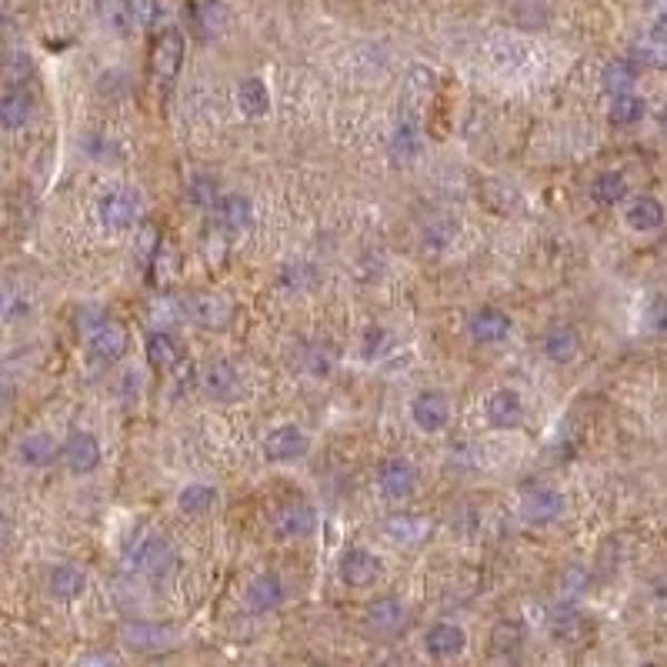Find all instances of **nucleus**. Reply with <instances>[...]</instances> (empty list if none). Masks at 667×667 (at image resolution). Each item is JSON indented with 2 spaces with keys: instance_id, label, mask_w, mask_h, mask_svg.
I'll use <instances>...</instances> for the list:
<instances>
[{
  "instance_id": "obj_3",
  "label": "nucleus",
  "mask_w": 667,
  "mask_h": 667,
  "mask_svg": "<svg viewBox=\"0 0 667 667\" xmlns=\"http://www.w3.org/2000/svg\"><path fill=\"white\" fill-rule=\"evenodd\" d=\"M127 347H131V334H127V327L117 321H101L87 331V354H91V361L104 364V367L121 361L127 354Z\"/></svg>"
},
{
  "instance_id": "obj_16",
  "label": "nucleus",
  "mask_w": 667,
  "mask_h": 667,
  "mask_svg": "<svg viewBox=\"0 0 667 667\" xmlns=\"http://www.w3.org/2000/svg\"><path fill=\"white\" fill-rule=\"evenodd\" d=\"M467 331L477 344H501L507 334H511V317L497 307H481V311L471 314L467 321Z\"/></svg>"
},
{
  "instance_id": "obj_47",
  "label": "nucleus",
  "mask_w": 667,
  "mask_h": 667,
  "mask_svg": "<svg viewBox=\"0 0 667 667\" xmlns=\"http://www.w3.org/2000/svg\"><path fill=\"white\" fill-rule=\"evenodd\" d=\"M657 121H661V127H664V131H667V107H664L661 114H657Z\"/></svg>"
},
{
  "instance_id": "obj_17",
  "label": "nucleus",
  "mask_w": 667,
  "mask_h": 667,
  "mask_svg": "<svg viewBox=\"0 0 667 667\" xmlns=\"http://www.w3.org/2000/svg\"><path fill=\"white\" fill-rule=\"evenodd\" d=\"M284 601H287V587L277 574L254 577L251 587H247V604H251V611H257V614H271Z\"/></svg>"
},
{
  "instance_id": "obj_44",
  "label": "nucleus",
  "mask_w": 667,
  "mask_h": 667,
  "mask_svg": "<svg viewBox=\"0 0 667 667\" xmlns=\"http://www.w3.org/2000/svg\"><path fill=\"white\" fill-rule=\"evenodd\" d=\"M281 281H284L287 287H307V284L317 281V274H314L311 264H287Z\"/></svg>"
},
{
  "instance_id": "obj_24",
  "label": "nucleus",
  "mask_w": 667,
  "mask_h": 667,
  "mask_svg": "<svg viewBox=\"0 0 667 667\" xmlns=\"http://www.w3.org/2000/svg\"><path fill=\"white\" fill-rule=\"evenodd\" d=\"M274 527L281 537H307L314 534L317 517L307 504H284L281 511L274 514Z\"/></svg>"
},
{
  "instance_id": "obj_21",
  "label": "nucleus",
  "mask_w": 667,
  "mask_h": 667,
  "mask_svg": "<svg viewBox=\"0 0 667 667\" xmlns=\"http://www.w3.org/2000/svg\"><path fill=\"white\" fill-rule=\"evenodd\" d=\"M31 117H34V94L27 87H7L4 97H0V124L7 131H17V127H27Z\"/></svg>"
},
{
  "instance_id": "obj_9",
  "label": "nucleus",
  "mask_w": 667,
  "mask_h": 667,
  "mask_svg": "<svg viewBox=\"0 0 667 667\" xmlns=\"http://www.w3.org/2000/svg\"><path fill=\"white\" fill-rule=\"evenodd\" d=\"M411 417L421 431L437 434V431H444L447 421H451V401H447L444 391H421L411 404Z\"/></svg>"
},
{
  "instance_id": "obj_39",
  "label": "nucleus",
  "mask_w": 667,
  "mask_h": 667,
  "mask_svg": "<svg viewBox=\"0 0 667 667\" xmlns=\"http://www.w3.org/2000/svg\"><path fill=\"white\" fill-rule=\"evenodd\" d=\"M337 367V354L331 344H311L304 351V371L311 377H331Z\"/></svg>"
},
{
  "instance_id": "obj_13",
  "label": "nucleus",
  "mask_w": 667,
  "mask_h": 667,
  "mask_svg": "<svg viewBox=\"0 0 667 667\" xmlns=\"http://www.w3.org/2000/svg\"><path fill=\"white\" fill-rule=\"evenodd\" d=\"M377 577H381V561L364 551V547H351L344 557H341V581L347 587H367L374 584Z\"/></svg>"
},
{
  "instance_id": "obj_32",
  "label": "nucleus",
  "mask_w": 667,
  "mask_h": 667,
  "mask_svg": "<svg viewBox=\"0 0 667 667\" xmlns=\"http://www.w3.org/2000/svg\"><path fill=\"white\" fill-rule=\"evenodd\" d=\"M47 584H51L54 597H61V601H74V597L84 594L87 577H84V571H77L74 564H57L51 571V577H47Z\"/></svg>"
},
{
  "instance_id": "obj_8",
  "label": "nucleus",
  "mask_w": 667,
  "mask_h": 667,
  "mask_svg": "<svg viewBox=\"0 0 667 667\" xmlns=\"http://www.w3.org/2000/svg\"><path fill=\"white\" fill-rule=\"evenodd\" d=\"M121 641H124V647H131V651H137V654H157V651H167V647H174L177 634L167 624L134 621V624H124Z\"/></svg>"
},
{
  "instance_id": "obj_6",
  "label": "nucleus",
  "mask_w": 667,
  "mask_h": 667,
  "mask_svg": "<svg viewBox=\"0 0 667 667\" xmlns=\"http://www.w3.org/2000/svg\"><path fill=\"white\" fill-rule=\"evenodd\" d=\"M377 487H381L387 501L401 504L417 491V467L411 461H404V457H391V461H384L381 471H377Z\"/></svg>"
},
{
  "instance_id": "obj_23",
  "label": "nucleus",
  "mask_w": 667,
  "mask_h": 667,
  "mask_svg": "<svg viewBox=\"0 0 667 667\" xmlns=\"http://www.w3.org/2000/svg\"><path fill=\"white\" fill-rule=\"evenodd\" d=\"M464 644H467V637L457 624H434L424 637V651L437 657V661H447V657L461 654Z\"/></svg>"
},
{
  "instance_id": "obj_41",
  "label": "nucleus",
  "mask_w": 667,
  "mask_h": 667,
  "mask_svg": "<svg viewBox=\"0 0 667 667\" xmlns=\"http://www.w3.org/2000/svg\"><path fill=\"white\" fill-rule=\"evenodd\" d=\"M191 201L197 207H217V204H221V194H217L214 177H207V174L194 177V181H191Z\"/></svg>"
},
{
  "instance_id": "obj_25",
  "label": "nucleus",
  "mask_w": 667,
  "mask_h": 667,
  "mask_svg": "<svg viewBox=\"0 0 667 667\" xmlns=\"http://www.w3.org/2000/svg\"><path fill=\"white\" fill-rule=\"evenodd\" d=\"M384 534L394 544H421L424 537H431V521L417 514H391L384 521Z\"/></svg>"
},
{
  "instance_id": "obj_4",
  "label": "nucleus",
  "mask_w": 667,
  "mask_h": 667,
  "mask_svg": "<svg viewBox=\"0 0 667 667\" xmlns=\"http://www.w3.org/2000/svg\"><path fill=\"white\" fill-rule=\"evenodd\" d=\"M181 321L214 331L231 321V304L221 294H187L181 297Z\"/></svg>"
},
{
  "instance_id": "obj_26",
  "label": "nucleus",
  "mask_w": 667,
  "mask_h": 667,
  "mask_svg": "<svg viewBox=\"0 0 667 667\" xmlns=\"http://www.w3.org/2000/svg\"><path fill=\"white\" fill-rule=\"evenodd\" d=\"M101 17L114 34H134L141 21H137V0H101Z\"/></svg>"
},
{
  "instance_id": "obj_33",
  "label": "nucleus",
  "mask_w": 667,
  "mask_h": 667,
  "mask_svg": "<svg viewBox=\"0 0 667 667\" xmlns=\"http://www.w3.org/2000/svg\"><path fill=\"white\" fill-rule=\"evenodd\" d=\"M644 114H647L644 97L627 91V94H614L611 111H607V121H611L614 127H634Z\"/></svg>"
},
{
  "instance_id": "obj_46",
  "label": "nucleus",
  "mask_w": 667,
  "mask_h": 667,
  "mask_svg": "<svg viewBox=\"0 0 667 667\" xmlns=\"http://www.w3.org/2000/svg\"><path fill=\"white\" fill-rule=\"evenodd\" d=\"M644 11L654 27H664L667 31V0H644Z\"/></svg>"
},
{
  "instance_id": "obj_31",
  "label": "nucleus",
  "mask_w": 667,
  "mask_h": 667,
  "mask_svg": "<svg viewBox=\"0 0 667 667\" xmlns=\"http://www.w3.org/2000/svg\"><path fill=\"white\" fill-rule=\"evenodd\" d=\"M421 121L417 117H401V124H397V131L391 137V154L401 157V161H411V157L421 154Z\"/></svg>"
},
{
  "instance_id": "obj_30",
  "label": "nucleus",
  "mask_w": 667,
  "mask_h": 667,
  "mask_svg": "<svg viewBox=\"0 0 667 667\" xmlns=\"http://www.w3.org/2000/svg\"><path fill=\"white\" fill-rule=\"evenodd\" d=\"M237 107H241L244 117H264L271 111V94H267V84L261 77H247L237 87Z\"/></svg>"
},
{
  "instance_id": "obj_18",
  "label": "nucleus",
  "mask_w": 667,
  "mask_h": 667,
  "mask_svg": "<svg viewBox=\"0 0 667 667\" xmlns=\"http://www.w3.org/2000/svg\"><path fill=\"white\" fill-rule=\"evenodd\" d=\"M634 61L647 67V71H667V31L664 27H651L634 41L631 47Z\"/></svg>"
},
{
  "instance_id": "obj_34",
  "label": "nucleus",
  "mask_w": 667,
  "mask_h": 667,
  "mask_svg": "<svg viewBox=\"0 0 667 667\" xmlns=\"http://www.w3.org/2000/svg\"><path fill=\"white\" fill-rule=\"evenodd\" d=\"M637 67H641L637 61H611V64H604V71H601L604 91L607 94H627L637 84Z\"/></svg>"
},
{
  "instance_id": "obj_11",
  "label": "nucleus",
  "mask_w": 667,
  "mask_h": 667,
  "mask_svg": "<svg viewBox=\"0 0 667 667\" xmlns=\"http://www.w3.org/2000/svg\"><path fill=\"white\" fill-rule=\"evenodd\" d=\"M521 514L527 524H551L564 514V494L554 491V487H534V491L524 494Z\"/></svg>"
},
{
  "instance_id": "obj_42",
  "label": "nucleus",
  "mask_w": 667,
  "mask_h": 667,
  "mask_svg": "<svg viewBox=\"0 0 667 667\" xmlns=\"http://www.w3.org/2000/svg\"><path fill=\"white\" fill-rule=\"evenodd\" d=\"M491 641H494L497 654H511V651H517V644H521V627H517L514 621H501L494 627Z\"/></svg>"
},
{
  "instance_id": "obj_37",
  "label": "nucleus",
  "mask_w": 667,
  "mask_h": 667,
  "mask_svg": "<svg viewBox=\"0 0 667 667\" xmlns=\"http://www.w3.org/2000/svg\"><path fill=\"white\" fill-rule=\"evenodd\" d=\"M217 504V491L211 484H187L181 494H177V507L184 514H207Z\"/></svg>"
},
{
  "instance_id": "obj_2",
  "label": "nucleus",
  "mask_w": 667,
  "mask_h": 667,
  "mask_svg": "<svg viewBox=\"0 0 667 667\" xmlns=\"http://www.w3.org/2000/svg\"><path fill=\"white\" fill-rule=\"evenodd\" d=\"M97 217H101L104 227L111 231H127V227L137 224L141 217V194L134 187H114L107 191L101 201H97Z\"/></svg>"
},
{
  "instance_id": "obj_7",
  "label": "nucleus",
  "mask_w": 667,
  "mask_h": 667,
  "mask_svg": "<svg viewBox=\"0 0 667 667\" xmlns=\"http://www.w3.org/2000/svg\"><path fill=\"white\" fill-rule=\"evenodd\" d=\"M307 447H311V437H307L297 424H281L264 437V457L267 461H277V464L301 461L307 454Z\"/></svg>"
},
{
  "instance_id": "obj_45",
  "label": "nucleus",
  "mask_w": 667,
  "mask_h": 667,
  "mask_svg": "<svg viewBox=\"0 0 667 667\" xmlns=\"http://www.w3.org/2000/svg\"><path fill=\"white\" fill-rule=\"evenodd\" d=\"M647 321H651L654 331H667V297H654L651 307H647Z\"/></svg>"
},
{
  "instance_id": "obj_20",
  "label": "nucleus",
  "mask_w": 667,
  "mask_h": 667,
  "mask_svg": "<svg viewBox=\"0 0 667 667\" xmlns=\"http://www.w3.org/2000/svg\"><path fill=\"white\" fill-rule=\"evenodd\" d=\"M544 357L551 364H571L577 354H581V337L571 324H554L551 331L544 334Z\"/></svg>"
},
{
  "instance_id": "obj_43",
  "label": "nucleus",
  "mask_w": 667,
  "mask_h": 667,
  "mask_svg": "<svg viewBox=\"0 0 667 667\" xmlns=\"http://www.w3.org/2000/svg\"><path fill=\"white\" fill-rule=\"evenodd\" d=\"M384 344H391V334H387L384 327H377V324H374V327H367V331H364V357H367V361L381 357V354L387 351Z\"/></svg>"
},
{
  "instance_id": "obj_10",
  "label": "nucleus",
  "mask_w": 667,
  "mask_h": 667,
  "mask_svg": "<svg viewBox=\"0 0 667 667\" xmlns=\"http://www.w3.org/2000/svg\"><path fill=\"white\" fill-rule=\"evenodd\" d=\"M61 457H64V464L71 467L74 474H91V471H97V464H101V444H97L94 434L74 431L64 441Z\"/></svg>"
},
{
  "instance_id": "obj_29",
  "label": "nucleus",
  "mask_w": 667,
  "mask_h": 667,
  "mask_svg": "<svg viewBox=\"0 0 667 667\" xmlns=\"http://www.w3.org/2000/svg\"><path fill=\"white\" fill-rule=\"evenodd\" d=\"M627 224H631L634 231H641V234L657 231V227L664 224V204L657 201V197H651V194H641L631 207H627Z\"/></svg>"
},
{
  "instance_id": "obj_27",
  "label": "nucleus",
  "mask_w": 667,
  "mask_h": 667,
  "mask_svg": "<svg viewBox=\"0 0 667 667\" xmlns=\"http://www.w3.org/2000/svg\"><path fill=\"white\" fill-rule=\"evenodd\" d=\"M431 87H434V74L427 71V67H414V71L407 74V84H404L401 107H407V111L401 117H417V114H421V107L427 104V97H431Z\"/></svg>"
},
{
  "instance_id": "obj_35",
  "label": "nucleus",
  "mask_w": 667,
  "mask_h": 667,
  "mask_svg": "<svg viewBox=\"0 0 667 667\" xmlns=\"http://www.w3.org/2000/svg\"><path fill=\"white\" fill-rule=\"evenodd\" d=\"M591 197L601 207H614V204H621L624 197H627V181H624V174H617V171H604V174H597L594 177V184H591Z\"/></svg>"
},
{
  "instance_id": "obj_15",
  "label": "nucleus",
  "mask_w": 667,
  "mask_h": 667,
  "mask_svg": "<svg viewBox=\"0 0 667 667\" xmlns=\"http://www.w3.org/2000/svg\"><path fill=\"white\" fill-rule=\"evenodd\" d=\"M487 421L491 427H501V431H511L524 421V401L521 394L511 391V387H501V391H494L487 397Z\"/></svg>"
},
{
  "instance_id": "obj_12",
  "label": "nucleus",
  "mask_w": 667,
  "mask_h": 667,
  "mask_svg": "<svg viewBox=\"0 0 667 667\" xmlns=\"http://www.w3.org/2000/svg\"><path fill=\"white\" fill-rule=\"evenodd\" d=\"M204 391L214 397V401H237L244 391V381H241V371L231 364V361H214L207 364L204 371Z\"/></svg>"
},
{
  "instance_id": "obj_5",
  "label": "nucleus",
  "mask_w": 667,
  "mask_h": 667,
  "mask_svg": "<svg viewBox=\"0 0 667 667\" xmlns=\"http://www.w3.org/2000/svg\"><path fill=\"white\" fill-rule=\"evenodd\" d=\"M181 64H184V37H181V31L167 27V31L157 37L154 57H151L157 87H171L177 81V74H181Z\"/></svg>"
},
{
  "instance_id": "obj_19",
  "label": "nucleus",
  "mask_w": 667,
  "mask_h": 667,
  "mask_svg": "<svg viewBox=\"0 0 667 667\" xmlns=\"http://www.w3.org/2000/svg\"><path fill=\"white\" fill-rule=\"evenodd\" d=\"M214 214H217V224H221L227 234H244L254 221V204L251 197L244 194H227L221 197V204L214 207Z\"/></svg>"
},
{
  "instance_id": "obj_22",
  "label": "nucleus",
  "mask_w": 667,
  "mask_h": 667,
  "mask_svg": "<svg viewBox=\"0 0 667 667\" xmlns=\"http://www.w3.org/2000/svg\"><path fill=\"white\" fill-rule=\"evenodd\" d=\"M404 621H407V611L397 597H381V601L367 607V627H371L374 634H397L404 627Z\"/></svg>"
},
{
  "instance_id": "obj_28",
  "label": "nucleus",
  "mask_w": 667,
  "mask_h": 667,
  "mask_svg": "<svg viewBox=\"0 0 667 667\" xmlns=\"http://www.w3.org/2000/svg\"><path fill=\"white\" fill-rule=\"evenodd\" d=\"M147 361H151L154 371H171V367L181 364V344L167 331L147 334Z\"/></svg>"
},
{
  "instance_id": "obj_1",
  "label": "nucleus",
  "mask_w": 667,
  "mask_h": 667,
  "mask_svg": "<svg viewBox=\"0 0 667 667\" xmlns=\"http://www.w3.org/2000/svg\"><path fill=\"white\" fill-rule=\"evenodd\" d=\"M124 561L134 574L147 577V581H164L177 567V551L164 534H141L127 544Z\"/></svg>"
},
{
  "instance_id": "obj_40",
  "label": "nucleus",
  "mask_w": 667,
  "mask_h": 667,
  "mask_svg": "<svg viewBox=\"0 0 667 667\" xmlns=\"http://www.w3.org/2000/svg\"><path fill=\"white\" fill-rule=\"evenodd\" d=\"M454 237H457V221H451V217H434V221L424 227V244L431 247L451 244Z\"/></svg>"
},
{
  "instance_id": "obj_36",
  "label": "nucleus",
  "mask_w": 667,
  "mask_h": 667,
  "mask_svg": "<svg viewBox=\"0 0 667 667\" xmlns=\"http://www.w3.org/2000/svg\"><path fill=\"white\" fill-rule=\"evenodd\" d=\"M584 634H587V624H584V617L577 611H557L551 617V637L557 644H567V647L581 644Z\"/></svg>"
},
{
  "instance_id": "obj_38",
  "label": "nucleus",
  "mask_w": 667,
  "mask_h": 667,
  "mask_svg": "<svg viewBox=\"0 0 667 667\" xmlns=\"http://www.w3.org/2000/svg\"><path fill=\"white\" fill-rule=\"evenodd\" d=\"M54 451L57 447L47 434H31V437H24L21 447H17V457H21V464H27V467H44L54 457Z\"/></svg>"
},
{
  "instance_id": "obj_14",
  "label": "nucleus",
  "mask_w": 667,
  "mask_h": 667,
  "mask_svg": "<svg viewBox=\"0 0 667 667\" xmlns=\"http://www.w3.org/2000/svg\"><path fill=\"white\" fill-rule=\"evenodd\" d=\"M187 17H191V27L201 41H211L227 27V7L224 0H191L187 7Z\"/></svg>"
}]
</instances>
